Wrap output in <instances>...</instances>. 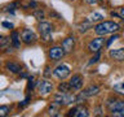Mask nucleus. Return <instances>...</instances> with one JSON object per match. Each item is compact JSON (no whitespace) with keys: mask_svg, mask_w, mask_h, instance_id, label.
<instances>
[{"mask_svg":"<svg viewBox=\"0 0 124 117\" xmlns=\"http://www.w3.org/2000/svg\"><path fill=\"white\" fill-rule=\"evenodd\" d=\"M119 30H120V26L114 21H101L100 23H97L94 26V33L97 35H102V37H105L107 34L118 33Z\"/></svg>","mask_w":124,"mask_h":117,"instance_id":"f257e3e1","label":"nucleus"},{"mask_svg":"<svg viewBox=\"0 0 124 117\" xmlns=\"http://www.w3.org/2000/svg\"><path fill=\"white\" fill-rule=\"evenodd\" d=\"M38 29H39V31H40L41 39H43V42H44V43H46V44H48V43H52V42H53V37H52L53 26L50 25L49 22L41 21L40 23H39Z\"/></svg>","mask_w":124,"mask_h":117,"instance_id":"f03ea898","label":"nucleus"},{"mask_svg":"<svg viewBox=\"0 0 124 117\" xmlns=\"http://www.w3.org/2000/svg\"><path fill=\"white\" fill-rule=\"evenodd\" d=\"M53 101H57L61 105H69L72 103H76V96L70 92H58L53 96Z\"/></svg>","mask_w":124,"mask_h":117,"instance_id":"7ed1b4c3","label":"nucleus"},{"mask_svg":"<svg viewBox=\"0 0 124 117\" xmlns=\"http://www.w3.org/2000/svg\"><path fill=\"white\" fill-rule=\"evenodd\" d=\"M65 49L62 48V46H53L50 47L48 51V56L52 61H60L62 57L65 56Z\"/></svg>","mask_w":124,"mask_h":117,"instance_id":"20e7f679","label":"nucleus"},{"mask_svg":"<svg viewBox=\"0 0 124 117\" xmlns=\"http://www.w3.org/2000/svg\"><path fill=\"white\" fill-rule=\"evenodd\" d=\"M103 44H105V38L102 35H98V38H94L93 40H91L88 43V51L92 53H96L98 51H101Z\"/></svg>","mask_w":124,"mask_h":117,"instance_id":"39448f33","label":"nucleus"},{"mask_svg":"<svg viewBox=\"0 0 124 117\" xmlns=\"http://www.w3.org/2000/svg\"><path fill=\"white\" fill-rule=\"evenodd\" d=\"M21 39H22V42L25 43V44L30 46V44H34V43L36 42L38 38H36V35H35V33L32 30L23 29L22 33H21Z\"/></svg>","mask_w":124,"mask_h":117,"instance_id":"423d86ee","label":"nucleus"},{"mask_svg":"<svg viewBox=\"0 0 124 117\" xmlns=\"http://www.w3.org/2000/svg\"><path fill=\"white\" fill-rule=\"evenodd\" d=\"M106 107L110 112L115 111H123L124 109V100H118V99H108L106 101Z\"/></svg>","mask_w":124,"mask_h":117,"instance_id":"0eeeda50","label":"nucleus"},{"mask_svg":"<svg viewBox=\"0 0 124 117\" xmlns=\"http://www.w3.org/2000/svg\"><path fill=\"white\" fill-rule=\"evenodd\" d=\"M70 68L67 65H65V64H62V65H58L56 69L53 70V74L56 76L58 79H65V78H67L70 76Z\"/></svg>","mask_w":124,"mask_h":117,"instance_id":"6e6552de","label":"nucleus"},{"mask_svg":"<svg viewBox=\"0 0 124 117\" xmlns=\"http://www.w3.org/2000/svg\"><path fill=\"white\" fill-rule=\"evenodd\" d=\"M38 90L41 95H48V94L52 92L53 90V85L52 82L46 81V79H41V81H38Z\"/></svg>","mask_w":124,"mask_h":117,"instance_id":"1a4fd4ad","label":"nucleus"},{"mask_svg":"<svg viewBox=\"0 0 124 117\" xmlns=\"http://www.w3.org/2000/svg\"><path fill=\"white\" fill-rule=\"evenodd\" d=\"M69 116H74V117H88L89 116V111L87 107H83V105H78V107H74L72 109L69 111Z\"/></svg>","mask_w":124,"mask_h":117,"instance_id":"9d476101","label":"nucleus"},{"mask_svg":"<svg viewBox=\"0 0 124 117\" xmlns=\"http://www.w3.org/2000/svg\"><path fill=\"white\" fill-rule=\"evenodd\" d=\"M61 46H62V48L65 49L66 53H71L74 51V47H75V39H74V37L65 38L61 43Z\"/></svg>","mask_w":124,"mask_h":117,"instance_id":"9b49d317","label":"nucleus"},{"mask_svg":"<svg viewBox=\"0 0 124 117\" xmlns=\"http://www.w3.org/2000/svg\"><path fill=\"white\" fill-rule=\"evenodd\" d=\"M83 82H84V79L80 74H74L71 77V79L69 81V83H70L72 90H80L81 86H83Z\"/></svg>","mask_w":124,"mask_h":117,"instance_id":"f8f14e48","label":"nucleus"},{"mask_svg":"<svg viewBox=\"0 0 124 117\" xmlns=\"http://www.w3.org/2000/svg\"><path fill=\"white\" fill-rule=\"evenodd\" d=\"M111 58L116 61H124V48H116V49H110L108 52Z\"/></svg>","mask_w":124,"mask_h":117,"instance_id":"ddd939ff","label":"nucleus"},{"mask_svg":"<svg viewBox=\"0 0 124 117\" xmlns=\"http://www.w3.org/2000/svg\"><path fill=\"white\" fill-rule=\"evenodd\" d=\"M5 68L9 70V72H12L13 74H18V73H21L22 72V68H21V65L17 64V62H12V61H8L7 64H5Z\"/></svg>","mask_w":124,"mask_h":117,"instance_id":"4468645a","label":"nucleus"},{"mask_svg":"<svg viewBox=\"0 0 124 117\" xmlns=\"http://www.w3.org/2000/svg\"><path fill=\"white\" fill-rule=\"evenodd\" d=\"M61 107H62V105L60 103L53 101V103L49 105V108H48V113H49L50 116H58V112H60Z\"/></svg>","mask_w":124,"mask_h":117,"instance_id":"2eb2a0df","label":"nucleus"},{"mask_svg":"<svg viewBox=\"0 0 124 117\" xmlns=\"http://www.w3.org/2000/svg\"><path fill=\"white\" fill-rule=\"evenodd\" d=\"M83 92L87 96H93V95H97V94L100 92V87H98V86H96V85H91L89 87L83 90Z\"/></svg>","mask_w":124,"mask_h":117,"instance_id":"dca6fc26","label":"nucleus"},{"mask_svg":"<svg viewBox=\"0 0 124 117\" xmlns=\"http://www.w3.org/2000/svg\"><path fill=\"white\" fill-rule=\"evenodd\" d=\"M19 37H21V35H19L18 31L13 30L10 33V40H12V44H13L14 48H19V44H21V43H19Z\"/></svg>","mask_w":124,"mask_h":117,"instance_id":"f3484780","label":"nucleus"},{"mask_svg":"<svg viewBox=\"0 0 124 117\" xmlns=\"http://www.w3.org/2000/svg\"><path fill=\"white\" fill-rule=\"evenodd\" d=\"M91 27H92V21H91V20H84V21L79 25V33L80 34L87 33Z\"/></svg>","mask_w":124,"mask_h":117,"instance_id":"a211bd4d","label":"nucleus"},{"mask_svg":"<svg viewBox=\"0 0 124 117\" xmlns=\"http://www.w3.org/2000/svg\"><path fill=\"white\" fill-rule=\"evenodd\" d=\"M58 91H61V92H70L71 91V86H70V83L67 82H62V83L58 85Z\"/></svg>","mask_w":124,"mask_h":117,"instance_id":"6ab92c4d","label":"nucleus"},{"mask_svg":"<svg viewBox=\"0 0 124 117\" xmlns=\"http://www.w3.org/2000/svg\"><path fill=\"white\" fill-rule=\"evenodd\" d=\"M89 20H91L92 22H100V21L103 20V16L101 13H98V12H93V13L91 14V18Z\"/></svg>","mask_w":124,"mask_h":117,"instance_id":"aec40b11","label":"nucleus"},{"mask_svg":"<svg viewBox=\"0 0 124 117\" xmlns=\"http://www.w3.org/2000/svg\"><path fill=\"white\" fill-rule=\"evenodd\" d=\"M10 109H12L10 105H1V107H0V116L1 117L8 116V113L10 112Z\"/></svg>","mask_w":124,"mask_h":117,"instance_id":"412c9836","label":"nucleus"},{"mask_svg":"<svg viewBox=\"0 0 124 117\" xmlns=\"http://www.w3.org/2000/svg\"><path fill=\"white\" fill-rule=\"evenodd\" d=\"M34 17L36 20H39V21H43V20H44V12L41 9H36L34 12Z\"/></svg>","mask_w":124,"mask_h":117,"instance_id":"4be33fe9","label":"nucleus"},{"mask_svg":"<svg viewBox=\"0 0 124 117\" xmlns=\"http://www.w3.org/2000/svg\"><path fill=\"white\" fill-rule=\"evenodd\" d=\"M100 58H101V52L98 51V52H96L94 56L91 58V61H89V65H93V64H96V62H98Z\"/></svg>","mask_w":124,"mask_h":117,"instance_id":"5701e85b","label":"nucleus"},{"mask_svg":"<svg viewBox=\"0 0 124 117\" xmlns=\"http://www.w3.org/2000/svg\"><path fill=\"white\" fill-rule=\"evenodd\" d=\"M118 38H119V34H116V33H115V34H112L111 37H110V39H108V40L106 42V47H110V44H111V43L114 42V40H116Z\"/></svg>","mask_w":124,"mask_h":117,"instance_id":"b1692460","label":"nucleus"},{"mask_svg":"<svg viewBox=\"0 0 124 117\" xmlns=\"http://www.w3.org/2000/svg\"><path fill=\"white\" fill-rule=\"evenodd\" d=\"M111 116H112V117H124V109H123V111H115V112H111Z\"/></svg>","mask_w":124,"mask_h":117,"instance_id":"393cba45","label":"nucleus"},{"mask_svg":"<svg viewBox=\"0 0 124 117\" xmlns=\"http://www.w3.org/2000/svg\"><path fill=\"white\" fill-rule=\"evenodd\" d=\"M34 79H35V78L32 76L29 77V81H27V90H30V88L34 87Z\"/></svg>","mask_w":124,"mask_h":117,"instance_id":"a878e982","label":"nucleus"},{"mask_svg":"<svg viewBox=\"0 0 124 117\" xmlns=\"http://www.w3.org/2000/svg\"><path fill=\"white\" fill-rule=\"evenodd\" d=\"M9 42H12L10 39H8V38H5V37H3V38H1V48H5V46H7Z\"/></svg>","mask_w":124,"mask_h":117,"instance_id":"bb28decb","label":"nucleus"},{"mask_svg":"<svg viewBox=\"0 0 124 117\" xmlns=\"http://www.w3.org/2000/svg\"><path fill=\"white\" fill-rule=\"evenodd\" d=\"M1 25H3V27H7V29H13V23H10V22H7V21H3L1 22Z\"/></svg>","mask_w":124,"mask_h":117,"instance_id":"cd10ccee","label":"nucleus"},{"mask_svg":"<svg viewBox=\"0 0 124 117\" xmlns=\"http://www.w3.org/2000/svg\"><path fill=\"white\" fill-rule=\"evenodd\" d=\"M52 73H50V68L49 66H45V70H44V77H50Z\"/></svg>","mask_w":124,"mask_h":117,"instance_id":"c85d7f7f","label":"nucleus"},{"mask_svg":"<svg viewBox=\"0 0 124 117\" xmlns=\"http://www.w3.org/2000/svg\"><path fill=\"white\" fill-rule=\"evenodd\" d=\"M50 17H56L57 20H62V17H61V16L60 14H58V13H56V12H50Z\"/></svg>","mask_w":124,"mask_h":117,"instance_id":"c756f323","label":"nucleus"},{"mask_svg":"<svg viewBox=\"0 0 124 117\" xmlns=\"http://www.w3.org/2000/svg\"><path fill=\"white\" fill-rule=\"evenodd\" d=\"M110 14L112 16V17H118V18H122V20H123V17H122V14H118V13H116V12H111Z\"/></svg>","mask_w":124,"mask_h":117,"instance_id":"7c9ffc66","label":"nucleus"},{"mask_svg":"<svg viewBox=\"0 0 124 117\" xmlns=\"http://www.w3.org/2000/svg\"><path fill=\"white\" fill-rule=\"evenodd\" d=\"M85 3H88V4H91V5H93V4H97V1L98 0H84Z\"/></svg>","mask_w":124,"mask_h":117,"instance_id":"2f4dec72","label":"nucleus"},{"mask_svg":"<svg viewBox=\"0 0 124 117\" xmlns=\"http://www.w3.org/2000/svg\"><path fill=\"white\" fill-rule=\"evenodd\" d=\"M94 115H97V116H101V115H102V113H101V107H97V108H96V113H94Z\"/></svg>","mask_w":124,"mask_h":117,"instance_id":"473e14b6","label":"nucleus"},{"mask_svg":"<svg viewBox=\"0 0 124 117\" xmlns=\"http://www.w3.org/2000/svg\"><path fill=\"white\" fill-rule=\"evenodd\" d=\"M120 14H122V17L124 18V7H123V8H120Z\"/></svg>","mask_w":124,"mask_h":117,"instance_id":"72a5a7b5","label":"nucleus"},{"mask_svg":"<svg viewBox=\"0 0 124 117\" xmlns=\"http://www.w3.org/2000/svg\"><path fill=\"white\" fill-rule=\"evenodd\" d=\"M21 77H22V78H26V77H27V74H26V73H22V74H21Z\"/></svg>","mask_w":124,"mask_h":117,"instance_id":"f704fd0d","label":"nucleus"},{"mask_svg":"<svg viewBox=\"0 0 124 117\" xmlns=\"http://www.w3.org/2000/svg\"><path fill=\"white\" fill-rule=\"evenodd\" d=\"M123 87H124V81H123Z\"/></svg>","mask_w":124,"mask_h":117,"instance_id":"c9c22d12","label":"nucleus"}]
</instances>
